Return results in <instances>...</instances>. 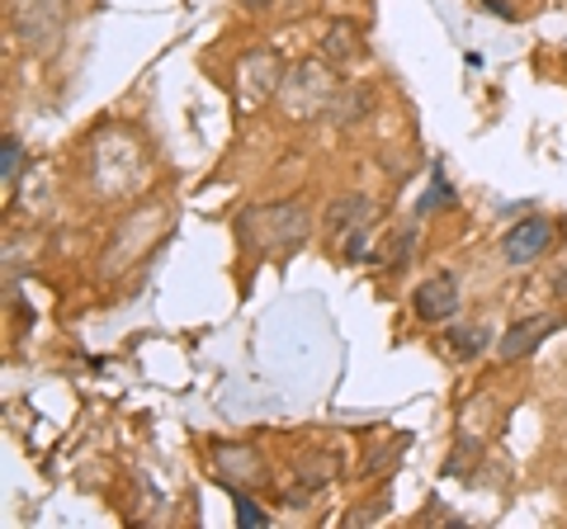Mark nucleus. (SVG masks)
Returning <instances> with one entry per match:
<instances>
[{"label":"nucleus","mask_w":567,"mask_h":529,"mask_svg":"<svg viewBox=\"0 0 567 529\" xmlns=\"http://www.w3.org/2000/svg\"><path fill=\"white\" fill-rule=\"evenodd\" d=\"M237 237L246 251H260V256H284V251H298L308 237H312V214L303 204H260V208H246L237 218Z\"/></svg>","instance_id":"nucleus-1"},{"label":"nucleus","mask_w":567,"mask_h":529,"mask_svg":"<svg viewBox=\"0 0 567 529\" xmlns=\"http://www.w3.org/2000/svg\"><path fill=\"white\" fill-rule=\"evenodd\" d=\"M336 76H331V62H303L293 72H284V85H279V110L289 114L293 123H308V118H322L331 114V100H336Z\"/></svg>","instance_id":"nucleus-2"},{"label":"nucleus","mask_w":567,"mask_h":529,"mask_svg":"<svg viewBox=\"0 0 567 529\" xmlns=\"http://www.w3.org/2000/svg\"><path fill=\"white\" fill-rule=\"evenodd\" d=\"M66 0H10V29L29 52H48L62 39Z\"/></svg>","instance_id":"nucleus-3"},{"label":"nucleus","mask_w":567,"mask_h":529,"mask_svg":"<svg viewBox=\"0 0 567 529\" xmlns=\"http://www.w3.org/2000/svg\"><path fill=\"white\" fill-rule=\"evenodd\" d=\"M166 232V208H147V214H137L118 227V237L110 241V251H104V264H100V274L104 279H114L123 264H133L137 256H147L156 241H162Z\"/></svg>","instance_id":"nucleus-4"},{"label":"nucleus","mask_w":567,"mask_h":529,"mask_svg":"<svg viewBox=\"0 0 567 529\" xmlns=\"http://www.w3.org/2000/svg\"><path fill=\"white\" fill-rule=\"evenodd\" d=\"M237 72H241L237 76V95H241L246 110H256V104L279 95V85H284V62H279V52H270V48L246 52Z\"/></svg>","instance_id":"nucleus-5"},{"label":"nucleus","mask_w":567,"mask_h":529,"mask_svg":"<svg viewBox=\"0 0 567 529\" xmlns=\"http://www.w3.org/2000/svg\"><path fill=\"white\" fill-rule=\"evenodd\" d=\"M213 473L227 483V487H256L265 478V464H260V454L256 449H246V445H213Z\"/></svg>","instance_id":"nucleus-6"},{"label":"nucleus","mask_w":567,"mask_h":529,"mask_svg":"<svg viewBox=\"0 0 567 529\" xmlns=\"http://www.w3.org/2000/svg\"><path fill=\"white\" fill-rule=\"evenodd\" d=\"M548 246H554V222L548 218H525V222H516L506 232L502 256H506V264H529V260H539Z\"/></svg>","instance_id":"nucleus-7"},{"label":"nucleus","mask_w":567,"mask_h":529,"mask_svg":"<svg viewBox=\"0 0 567 529\" xmlns=\"http://www.w3.org/2000/svg\"><path fill=\"white\" fill-rule=\"evenodd\" d=\"M563 326V317H525V322H516L506 331L502 341H496V350H502V360H525V355H535V350L554 336V331Z\"/></svg>","instance_id":"nucleus-8"},{"label":"nucleus","mask_w":567,"mask_h":529,"mask_svg":"<svg viewBox=\"0 0 567 529\" xmlns=\"http://www.w3.org/2000/svg\"><path fill=\"white\" fill-rule=\"evenodd\" d=\"M458 303H464V298H458L454 274H435L416 289V317L421 322H450V317L458 312Z\"/></svg>","instance_id":"nucleus-9"},{"label":"nucleus","mask_w":567,"mask_h":529,"mask_svg":"<svg viewBox=\"0 0 567 529\" xmlns=\"http://www.w3.org/2000/svg\"><path fill=\"white\" fill-rule=\"evenodd\" d=\"M374 214V204L364 199V194H341L331 208H327V218H322V232H331V237H346V232H354V227H364V218Z\"/></svg>","instance_id":"nucleus-10"},{"label":"nucleus","mask_w":567,"mask_h":529,"mask_svg":"<svg viewBox=\"0 0 567 529\" xmlns=\"http://www.w3.org/2000/svg\"><path fill=\"white\" fill-rule=\"evenodd\" d=\"M322 58H327V62H350V58H360V33H354L350 20H336V24L327 29Z\"/></svg>","instance_id":"nucleus-11"},{"label":"nucleus","mask_w":567,"mask_h":529,"mask_svg":"<svg viewBox=\"0 0 567 529\" xmlns=\"http://www.w3.org/2000/svg\"><path fill=\"white\" fill-rule=\"evenodd\" d=\"M369 114V91H360V85H346V91H336V100H331V123L336 128H350L354 118H364Z\"/></svg>","instance_id":"nucleus-12"},{"label":"nucleus","mask_w":567,"mask_h":529,"mask_svg":"<svg viewBox=\"0 0 567 529\" xmlns=\"http://www.w3.org/2000/svg\"><path fill=\"white\" fill-rule=\"evenodd\" d=\"M20 170H24L20 137H6V147H0V175H6V189H14V185H20Z\"/></svg>","instance_id":"nucleus-13"},{"label":"nucleus","mask_w":567,"mask_h":529,"mask_svg":"<svg viewBox=\"0 0 567 529\" xmlns=\"http://www.w3.org/2000/svg\"><path fill=\"white\" fill-rule=\"evenodd\" d=\"M450 345H454V355H477V350L487 345V331L483 326H458V331H450Z\"/></svg>","instance_id":"nucleus-14"},{"label":"nucleus","mask_w":567,"mask_h":529,"mask_svg":"<svg viewBox=\"0 0 567 529\" xmlns=\"http://www.w3.org/2000/svg\"><path fill=\"white\" fill-rule=\"evenodd\" d=\"M402 445H406V439H398V445H379L374 454L364 458V473H383L388 464H398V458H402Z\"/></svg>","instance_id":"nucleus-15"},{"label":"nucleus","mask_w":567,"mask_h":529,"mask_svg":"<svg viewBox=\"0 0 567 529\" xmlns=\"http://www.w3.org/2000/svg\"><path fill=\"white\" fill-rule=\"evenodd\" d=\"M450 204H454V194L445 189V180H435V189L425 194V204H421V214H425V208H450Z\"/></svg>","instance_id":"nucleus-16"},{"label":"nucleus","mask_w":567,"mask_h":529,"mask_svg":"<svg viewBox=\"0 0 567 529\" xmlns=\"http://www.w3.org/2000/svg\"><path fill=\"white\" fill-rule=\"evenodd\" d=\"M237 520H241V525H265V510H260L256 501H246V497H237Z\"/></svg>","instance_id":"nucleus-17"},{"label":"nucleus","mask_w":567,"mask_h":529,"mask_svg":"<svg viewBox=\"0 0 567 529\" xmlns=\"http://www.w3.org/2000/svg\"><path fill=\"white\" fill-rule=\"evenodd\" d=\"M237 6H241V10H251V14H265V10H275L279 0H237Z\"/></svg>","instance_id":"nucleus-18"},{"label":"nucleus","mask_w":567,"mask_h":529,"mask_svg":"<svg viewBox=\"0 0 567 529\" xmlns=\"http://www.w3.org/2000/svg\"><path fill=\"white\" fill-rule=\"evenodd\" d=\"M558 293H563V298H567V270H563V274H558Z\"/></svg>","instance_id":"nucleus-19"}]
</instances>
